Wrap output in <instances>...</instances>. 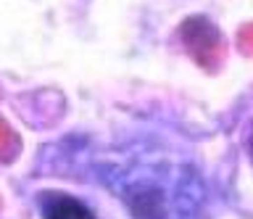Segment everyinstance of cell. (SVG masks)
I'll return each mask as SVG.
<instances>
[{"label": "cell", "mask_w": 253, "mask_h": 219, "mask_svg": "<svg viewBox=\"0 0 253 219\" xmlns=\"http://www.w3.org/2000/svg\"><path fill=\"white\" fill-rule=\"evenodd\" d=\"M179 37H182V43H185V48L193 56L195 64H201L209 72L221 66L224 53H227V43L216 29V24H211L206 16H193V19L182 21Z\"/></svg>", "instance_id": "obj_1"}, {"label": "cell", "mask_w": 253, "mask_h": 219, "mask_svg": "<svg viewBox=\"0 0 253 219\" xmlns=\"http://www.w3.org/2000/svg\"><path fill=\"white\" fill-rule=\"evenodd\" d=\"M37 209L42 219H95L90 206L61 190H42L37 195Z\"/></svg>", "instance_id": "obj_2"}, {"label": "cell", "mask_w": 253, "mask_h": 219, "mask_svg": "<svg viewBox=\"0 0 253 219\" xmlns=\"http://www.w3.org/2000/svg\"><path fill=\"white\" fill-rule=\"evenodd\" d=\"M240 48L245 50V53H253V24L251 27H243V32H240Z\"/></svg>", "instance_id": "obj_3"}, {"label": "cell", "mask_w": 253, "mask_h": 219, "mask_svg": "<svg viewBox=\"0 0 253 219\" xmlns=\"http://www.w3.org/2000/svg\"><path fill=\"white\" fill-rule=\"evenodd\" d=\"M248 151H251V161H253V132H251V143H248Z\"/></svg>", "instance_id": "obj_4"}]
</instances>
